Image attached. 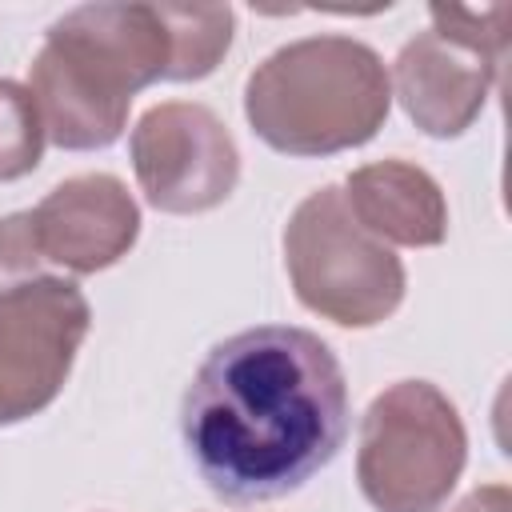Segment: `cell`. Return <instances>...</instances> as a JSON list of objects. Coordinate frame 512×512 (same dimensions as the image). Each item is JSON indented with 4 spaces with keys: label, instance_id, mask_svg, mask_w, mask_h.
<instances>
[{
    "label": "cell",
    "instance_id": "obj_12",
    "mask_svg": "<svg viewBox=\"0 0 512 512\" xmlns=\"http://www.w3.org/2000/svg\"><path fill=\"white\" fill-rule=\"evenodd\" d=\"M44 124L28 84L0 76V180H20L36 172L44 156Z\"/></svg>",
    "mask_w": 512,
    "mask_h": 512
},
{
    "label": "cell",
    "instance_id": "obj_3",
    "mask_svg": "<svg viewBox=\"0 0 512 512\" xmlns=\"http://www.w3.org/2000/svg\"><path fill=\"white\" fill-rule=\"evenodd\" d=\"M392 112L388 68L352 36H304L276 48L244 84L252 132L284 156H332L368 144Z\"/></svg>",
    "mask_w": 512,
    "mask_h": 512
},
{
    "label": "cell",
    "instance_id": "obj_5",
    "mask_svg": "<svg viewBox=\"0 0 512 512\" xmlns=\"http://www.w3.org/2000/svg\"><path fill=\"white\" fill-rule=\"evenodd\" d=\"M284 264L296 300L340 324L376 328L404 300V264L348 212L336 184L308 192L284 224Z\"/></svg>",
    "mask_w": 512,
    "mask_h": 512
},
{
    "label": "cell",
    "instance_id": "obj_9",
    "mask_svg": "<svg viewBox=\"0 0 512 512\" xmlns=\"http://www.w3.org/2000/svg\"><path fill=\"white\" fill-rule=\"evenodd\" d=\"M500 64L444 32H416L392 64V96L408 120L436 140L464 136L488 104Z\"/></svg>",
    "mask_w": 512,
    "mask_h": 512
},
{
    "label": "cell",
    "instance_id": "obj_14",
    "mask_svg": "<svg viewBox=\"0 0 512 512\" xmlns=\"http://www.w3.org/2000/svg\"><path fill=\"white\" fill-rule=\"evenodd\" d=\"M48 260L40 252V240H36V224H32V212H12L0 220V296L20 288V284H32L44 272Z\"/></svg>",
    "mask_w": 512,
    "mask_h": 512
},
{
    "label": "cell",
    "instance_id": "obj_6",
    "mask_svg": "<svg viewBox=\"0 0 512 512\" xmlns=\"http://www.w3.org/2000/svg\"><path fill=\"white\" fill-rule=\"evenodd\" d=\"M92 328V308L72 280L40 276L0 296V428L44 412Z\"/></svg>",
    "mask_w": 512,
    "mask_h": 512
},
{
    "label": "cell",
    "instance_id": "obj_7",
    "mask_svg": "<svg viewBox=\"0 0 512 512\" xmlns=\"http://www.w3.org/2000/svg\"><path fill=\"white\" fill-rule=\"evenodd\" d=\"M144 200L172 216L224 204L240 180V148L224 120L196 100L152 104L128 140Z\"/></svg>",
    "mask_w": 512,
    "mask_h": 512
},
{
    "label": "cell",
    "instance_id": "obj_4",
    "mask_svg": "<svg viewBox=\"0 0 512 512\" xmlns=\"http://www.w3.org/2000/svg\"><path fill=\"white\" fill-rule=\"evenodd\" d=\"M464 460V420L428 380L388 384L360 420L356 480L376 512H440Z\"/></svg>",
    "mask_w": 512,
    "mask_h": 512
},
{
    "label": "cell",
    "instance_id": "obj_2",
    "mask_svg": "<svg viewBox=\"0 0 512 512\" xmlns=\"http://www.w3.org/2000/svg\"><path fill=\"white\" fill-rule=\"evenodd\" d=\"M172 44L160 4H80L48 24L28 68L44 136L68 152L120 140L132 96L168 80Z\"/></svg>",
    "mask_w": 512,
    "mask_h": 512
},
{
    "label": "cell",
    "instance_id": "obj_10",
    "mask_svg": "<svg viewBox=\"0 0 512 512\" xmlns=\"http://www.w3.org/2000/svg\"><path fill=\"white\" fill-rule=\"evenodd\" d=\"M348 212L380 244L436 248L448 236V200L440 184L408 160H376L344 180Z\"/></svg>",
    "mask_w": 512,
    "mask_h": 512
},
{
    "label": "cell",
    "instance_id": "obj_15",
    "mask_svg": "<svg viewBox=\"0 0 512 512\" xmlns=\"http://www.w3.org/2000/svg\"><path fill=\"white\" fill-rule=\"evenodd\" d=\"M452 512H512V496L504 484H480Z\"/></svg>",
    "mask_w": 512,
    "mask_h": 512
},
{
    "label": "cell",
    "instance_id": "obj_13",
    "mask_svg": "<svg viewBox=\"0 0 512 512\" xmlns=\"http://www.w3.org/2000/svg\"><path fill=\"white\" fill-rule=\"evenodd\" d=\"M432 32L456 36L464 44H472L476 52H484L488 60H496L504 68L508 56V24H512V8L508 4H488V8H460V4H432Z\"/></svg>",
    "mask_w": 512,
    "mask_h": 512
},
{
    "label": "cell",
    "instance_id": "obj_8",
    "mask_svg": "<svg viewBox=\"0 0 512 512\" xmlns=\"http://www.w3.org/2000/svg\"><path fill=\"white\" fill-rule=\"evenodd\" d=\"M32 224L48 264L92 276L128 256L140 236V208L112 172H84L56 184L32 208Z\"/></svg>",
    "mask_w": 512,
    "mask_h": 512
},
{
    "label": "cell",
    "instance_id": "obj_1",
    "mask_svg": "<svg viewBox=\"0 0 512 512\" xmlns=\"http://www.w3.org/2000/svg\"><path fill=\"white\" fill-rule=\"evenodd\" d=\"M192 468L228 504L308 484L348 436V380L308 328L256 324L220 340L180 400Z\"/></svg>",
    "mask_w": 512,
    "mask_h": 512
},
{
    "label": "cell",
    "instance_id": "obj_11",
    "mask_svg": "<svg viewBox=\"0 0 512 512\" xmlns=\"http://www.w3.org/2000/svg\"><path fill=\"white\" fill-rule=\"evenodd\" d=\"M160 16L172 44L168 80L188 84L216 72V64L232 48L236 12L228 4H160Z\"/></svg>",
    "mask_w": 512,
    "mask_h": 512
}]
</instances>
